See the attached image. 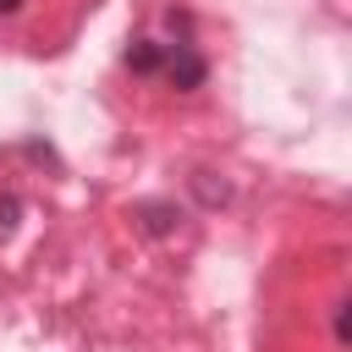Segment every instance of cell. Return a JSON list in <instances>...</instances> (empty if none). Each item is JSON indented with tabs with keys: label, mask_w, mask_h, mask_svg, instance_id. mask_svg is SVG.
I'll return each instance as SVG.
<instances>
[{
	"label": "cell",
	"mask_w": 352,
	"mask_h": 352,
	"mask_svg": "<svg viewBox=\"0 0 352 352\" xmlns=\"http://www.w3.org/2000/svg\"><path fill=\"white\" fill-rule=\"evenodd\" d=\"M126 66H132V72H160V66H165V44H154V38H138V44L126 50Z\"/></svg>",
	"instance_id": "1"
},
{
	"label": "cell",
	"mask_w": 352,
	"mask_h": 352,
	"mask_svg": "<svg viewBox=\"0 0 352 352\" xmlns=\"http://www.w3.org/2000/svg\"><path fill=\"white\" fill-rule=\"evenodd\" d=\"M143 214H148V231H165L170 226V209L165 204H143Z\"/></svg>",
	"instance_id": "2"
},
{
	"label": "cell",
	"mask_w": 352,
	"mask_h": 352,
	"mask_svg": "<svg viewBox=\"0 0 352 352\" xmlns=\"http://www.w3.org/2000/svg\"><path fill=\"white\" fill-rule=\"evenodd\" d=\"M16 6H22V0H0V16H11V11H16Z\"/></svg>",
	"instance_id": "3"
}]
</instances>
